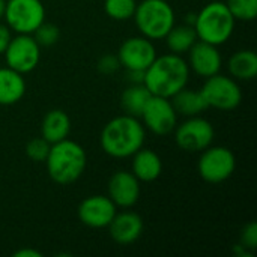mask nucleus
<instances>
[{
  "label": "nucleus",
  "instance_id": "f257e3e1",
  "mask_svg": "<svg viewBox=\"0 0 257 257\" xmlns=\"http://www.w3.org/2000/svg\"><path fill=\"white\" fill-rule=\"evenodd\" d=\"M146 131L139 117L122 114L113 117L101 131L102 151L113 158L133 157L145 145Z\"/></svg>",
  "mask_w": 257,
  "mask_h": 257
},
{
  "label": "nucleus",
  "instance_id": "f03ea898",
  "mask_svg": "<svg viewBox=\"0 0 257 257\" xmlns=\"http://www.w3.org/2000/svg\"><path fill=\"white\" fill-rule=\"evenodd\" d=\"M190 80V66L187 60L175 53L157 56L145 71L143 84L152 95L172 98L181 89L187 87Z\"/></svg>",
  "mask_w": 257,
  "mask_h": 257
},
{
  "label": "nucleus",
  "instance_id": "7ed1b4c3",
  "mask_svg": "<svg viewBox=\"0 0 257 257\" xmlns=\"http://www.w3.org/2000/svg\"><path fill=\"white\" fill-rule=\"evenodd\" d=\"M48 176L59 185H69L81 178L87 166V155L81 145L65 139L53 143L47 160Z\"/></svg>",
  "mask_w": 257,
  "mask_h": 257
},
{
  "label": "nucleus",
  "instance_id": "20e7f679",
  "mask_svg": "<svg viewBox=\"0 0 257 257\" xmlns=\"http://www.w3.org/2000/svg\"><path fill=\"white\" fill-rule=\"evenodd\" d=\"M235 23L236 20L224 2H211L196 14L193 27L199 41L218 47L230 39L235 30Z\"/></svg>",
  "mask_w": 257,
  "mask_h": 257
},
{
  "label": "nucleus",
  "instance_id": "39448f33",
  "mask_svg": "<svg viewBox=\"0 0 257 257\" xmlns=\"http://www.w3.org/2000/svg\"><path fill=\"white\" fill-rule=\"evenodd\" d=\"M133 18L140 33L151 41L163 39L175 26V11L166 0H142Z\"/></svg>",
  "mask_w": 257,
  "mask_h": 257
},
{
  "label": "nucleus",
  "instance_id": "423d86ee",
  "mask_svg": "<svg viewBox=\"0 0 257 257\" xmlns=\"http://www.w3.org/2000/svg\"><path fill=\"white\" fill-rule=\"evenodd\" d=\"M6 26L20 35H32L45 21V8L41 0H6Z\"/></svg>",
  "mask_w": 257,
  "mask_h": 257
},
{
  "label": "nucleus",
  "instance_id": "0eeeda50",
  "mask_svg": "<svg viewBox=\"0 0 257 257\" xmlns=\"http://www.w3.org/2000/svg\"><path fill=\"white\" fill-rule=\"evenodd\" d=\"M236 169V157L226 146H208L197 163L200 178L209 184L227 181Z\"/></svg>",
  "mask_w": 257,
  "mask_h": 257
},
{
  "label": "nucleus",
  "instance_id": "6e6552de",
  "mask_svg": "<svg viewBox=\"0 0 257 257\" xmlns=\"http://www.w3.org/2000/svg\"><path fill=\"white\" fill-rule=\"evenodd\" d=\"M200 92L208 107L223 111L235 110L242 101V90L236 80L220 72L208 77Z\"/></svg>",
  "mask_w": 257,
  "mask_h": 257
},
{
  "label": "nucleus",
  "instance_id": "1a4fd4ad",
  "mask_svg": "<svg viewBox=\"0 0 257 257\" xmlns=\"http://www.w3.org/2000/svg\"><path fill=\"white\" fill-rule=\"evenodd\" d=\"M215 130L212 123L200 116H191L175 126L176 145L185 152H202L212 145Z\"/></svg>",
  "mask_w": 257,
  "mask_h": 257
},
{
  "label": "nucleus",
  "instance_id": "9d476101",
  "mask_svg": "<svg viewBox=\"0 0 257 257\" xmlns=\"http://www.w3.org/2000/svg\"><path fill=\"white\" fill-rule=\"evenodd\" d=\"M5 60L9 68L20 74L32 72L41 62V45L35 41L32 35H20L11 38L6 50Z\"/></svg>",
  "mask_w": 257,
  "mask_h": 257
},
{
  "label": "nucleus",
  "instance_id": "9b49d317",
  "mask_svg": "<svg viewBox=\"0 0 257 257\" xmlns=\"http://www.w3.org/2000/svg\"><path fill=\"white\" fill-rule=\"evenodd\" d=\"M142 123L151 133L157 136H167L170 134L178 120V113L170 101V98L152 95L146 102L142 114Z\"/></svg>",
  "mask_w": 257,
  "mask_h": 257
},
{
  "label": "nucleus",
  "instance_id": "f8f14e48",
  "mask_svg": "<svg viewBox=\"0 0 257 257\" xmlns=\"http://www.w3.org/2000/svg\"><path fill=\"white\" fill-rule=\"evenodd\" d=\"M157 57V50L151 39L133 36L122 42L117 51L120 66L126 71H146Z\"/></svg>",
  "mask_w": 257,
  "mask_h": 257
},
{
  "label": "nucleus",
  "instance_id": "ddd939ff",
  "mask_svg": "<svg viewBox=\"0 0 257 257\" xmlns=\"http://www.w3.org/2000/svg\"><path fill=\"white\" fill-rule=\"evenodd\" d=\"M117 212V206L108 196H90L86 197L78 206L80 221L92 229L108 227Z\"/></svg>",
  "mask_w": 257,
  "mask_h": 257
},
{
  "label": "nucleus",
  "instance_id": "4468645a",
  "mask_svg": "<svg viewBox=\"0 0 257 257\" xmlns=\"http://www.w3.org/2000/svg\"><path fill=\"white\" fill-rule=\"evenodd\" d=\"M107 196L117 208H131L140 197V181L133 172L119 170L111 175L107 185Z\"/></svg>",
  "mask_w": 257,
  "mask_h": 257
},
{
  "label": "nucleus",
  "instance_id": "2eb2a0df",
  "mask_svg": "<svg viewBox=\"0 0 257 257\" xmlns=\"http://www.w3.org/2000/svg\"><path fill=\"white\" fill-rule=\"evenodd\" d=\"M188 66L190 71H194L197 75L208 78L211 75H215L221 71L223 57L217 48V45L196 41L194 45L188 50Z\"/></svg>",
  "mask_w": 257,
  "mask_h": 257
},
{
  "label": "nucleus",
  "instance_id": "dca6fc26",
  "mask_svg": "<svg viewBox=\"0 0 257 257\" xmlns=\"http://www.w3.org/2000/svg\"><path fill=\"white\" fill-rule=\"evenodd\" d=\"M143 227L142 217L133 211H125L120 214L116 212L114 218L108 224L110 236L120 245H130L136 242L142 236Z\"/></svg>",
  "mask_w": 257,
  "mask_h": 257
},
{
  "label": "nucleus",
  "instance_id": "f3484780",
  "mask_svg": "<svg viewBox=\"0 0 257 257\" xmlns=\"http://www.w3.org/2000/svg\"><path fill=\"white\" fill-rule=\"evenodd\" d=\"M131 172L140 182H154L163 172V163L157 152L152 149H139L133 155Z\"/></svg>",
  "mask_w": 257,
  "mask_h": 257
},
{
  "label": "nucleus",
  "instance_id": "a211bd4d",
  "mask_svg": "<svg viewBox=\"0 0 257 257\" xmlns=\"http://www.w3.org/2000/svg\"><path fill=\"white\" fill-rule=\"evenodd\" d=\"M26 93V80L23 74L9 66L0 68V105H14Z\"/></svg>",
  "mask_w": 257,
  "mask_h": 257
},
{
  "label": "nucleus",
  "instance_id": "6ab92c4d",
  "mask_svg": "<svg viewBox=\"0 0 257 257\" xmlns=\"http://www.w3.org/2000/svg\"><path fill=\"white\" fill-rule=\"evenodd\" d=\"M71 133V119L63 110H50L41 123V134L50 143H57L68 139Z\"/></svg>",
  "mask_w": 257,
  "mask_h": 257
},
{
  "label": "nucleus",
  "instance_id": "aec40b11",
  "mask_svg": "<svg viewBox=\"0 0 257 257\" xmlns=\"http://www.w3.org/2000/svg\"><path fill=\"white\" fill-rule=\"evenodd\" d=\"M227 69L235 80H253L257 75V54L254 50H239L230 56Z\"/></svg>",
  "mask_w": 257,
  "mask_h": 257
},
{
  "label": "nucleus",
  "instance_id": "412c9836",
  "mask_svg": "<svg viewBox=\"0 0 257 257\" xmlns=\"http://www.w3.org/2000/svg\"><path fill=\"white\" fill-rule=\"evenodd\" d=\"M176 113L184 114L187 117L191 116H199L203 110L208 108V104L202 95L200 90H193V89H181L178 93H175L170 98Z\"/></svg>",
  "mask_w": 257,
  "mask_h": 257
},
{
  "label": "nucleus",
  "instance_id": "4be33fe9",
  "mask_svg": "<svg viewBox=\"0 0 257 257\" xmlns=\"http://www.w3.org/2000/svg\"><path fill=\"white\" fill-rule=\"evenodd\" d=\"M151 96H152V93L143 83H134L122 92L120 107L125 111V114L140 119V114Z\"/></svg>",
  "mask_w": 257,
  "mask_h": 257
},
{
  "label": "nucleus",
  "instance_id": "5701e85b",
  "mask_svg": "<svg viewBox=\"0 0 257 257\" xmlns=\"http://www.w3.org/2000/svg\"><path fill=\"white\" fill-rule=\"evenodd\" d=\"M164 38H166V44H167V48L170 50V53H175L179 56H182L184 53H188V50L197 41L196 30L190 24L173 26Z\"/></svg>",
  "mask_w": 257,
  "mask_h": 257
},
{
  "label": "nucleus",
  "instance_id": "b1692460",
  "mask_svg": "<svg viewBox=\"0 0 257 257\" xmlns=\"http://www.w3.org/2000/svg\"><path fill=\"white\" fill-rule=\"evenodd\" d=\"M137 8L136 0H105L104 11L105 14L116 21H125L134 17Z\"/></svg>",
  "mask_w": 257,
  "mask_h": 257
},
{
  "label": "nucleus",
  "instance_id": "393cba45",
  "mask_svg": "<svg viewBox=\"0 0 257 257\" xmlns=\"http://www.w3.org/2000/svg\"><path fill=\"white\" fill-rule=\"evenodd\" d=\"M226 6L235 20L253 21L257 17V0H227Z\"/></svg>",
  "mask_w": 257,
  "mask_h": 257
},
{
  "label": "nucleus",
  "instance_id": "a878e982",
  "mask_svg": "<svg viewBox=\"0 0 257 257\" xmlns=\"http://www.w3.org/2000/svg\"><path fill=\"white\" fill-rule=\"evenodd\" d=\"M33 38L35 41L41 45V47H51L54 45L59 38H60V30L56 24H51V23H42L33 33Z\"/></svg>",
  "mask_w": 257,
  "mask_h": 257
},
{
  "label": "nucleus",
  "instance_id": "bb28decb",
  "mask_svg": "<svg viewBox=\"0 0 257 257\" xmlns=\"http://www.w3.org/2000/svg\"><path fill=\"white\" fill-rule=\"evenodd\" d=\"M50 143L44 139V137H36L32 139L27 145H26V155L35 161V163H41L47 160V155L50 152Z\"/></svg>",
  "mask_w": 257,
  "mask_h": 257
},
{
  "label": "nucleus",
  "instance_id": "cd10ccee",
  "mask_svg": "<svg viewBox=\"0 0 257 257\" xmlns=\"http://www.w3.org/2000/svg\"><path fill=\"white\" fill-rule=\"evenodd\" d=\"M242 248L248 250L250 253H253L257 247V224L254 221L248 223L242 233H241V244H239Z\"/></svg>",
  "mask_w": 257,
  "mask_h": 257
},
{
  "label": "nucleus",
  "instance_id": "c85d7f7f",
  "mask_svg": "<svg viewBox=\"0 0 257 257\" xmlns=\"http://www.w3.org/2000/svg\"><path fill=\"white\" fill-rule=\"evenodd\" d=\"M120 68V62L117 59V54L113 56V54H105L102 56L99 60H98V71L102 72V74H113L116 72L117 69Z\"/></svg>",
  "mask_w": 257,
  "mask_h": 257
},
{
  "label": "nucleus",
  "instance_id": "c756f323",
  "mask_svg": "<svg viewBox=\"0 0 257 257\" xmlns=\"http://www.w3.org/2000/svg\"><path fill=\"white\" fill-rule=\"evenodd\" d=\"M11 29L5 24H0V54L5 53L9 41H11Z\"/></svg>",
  "mask_w": 257,
  "mask_h": 257
},
{
  "label": "nucleus",
  "instance_id": "7c9ffc66",
  "mask_svg": "<svg viewBox=\"0 0 257 257\" xmlns=\"http://www.w3.org/2000/svg\"><path fill=\"white\" fill-rule=\"evenodd\" d=\"M15 257H42V253L38 251V250H33V248H21L18 251L14 253Z\"/></svg>",
  "mask_w": 257,
  "mask_h": 257
},
{
  "label": "nucleus",
  "instance_id": "2f4dec72",
  "mask_svg": "<svg viewBox=\"0 0 257 257\" xmlns=\"http://www.w3.org/2000/svg\"><path fill=\"white\" fill-rule=\"evenodd\" d=\"M145 78V71H128V80L131 84L134 83H143Z\"/></svg>",
  "mask_w": 257,
  "mask_h": 257
},
{
  "label": "nucleus",
  "instance_id": "473e14b6",
  "mask_svg": "<svg viewBox=\"0 0 257 257\" xmlns=\"http://www.w3.org/2000/svg\"><path fill=\"white\" fill-rule=\"evenodd\" d=\"M5 8H6V0H0V20L5 15Z\"/></svg>",
  "mask_w": 257,
  "mask_h": 257
}]
</instances>
